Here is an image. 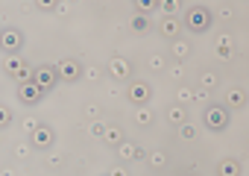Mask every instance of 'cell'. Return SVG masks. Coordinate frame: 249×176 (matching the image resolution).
<instances>
[{
	"label": "cell",
	"mask_w": 249,
	"mask_h": 176,
	"mask_svg": "<svg viewBox=\"0 0 249 176\" xmlns=\"http://www.w3.org/2000/svg\"><path fill=\"white\" fill-rule=\"evenodd\" d=\"M159 33L164 36V39H170V41H176V39H182V24H179V18L173 15H164L161 21H159Z\"/></svg>",
	"instance_id": "8fae6325"
},
{
	"label": "cell",
	"mask_w": 249,
	"mask_h": 176,
	"mask_svg": "<svg viewBox=\"0 0 249 176\" xmlns=\"http://www.w3.org/2000/svg\"><path fill=\"white\" fill-rule=\"evenodd\" d=\"M106 176H108V173H106Z\"/></svg>",
	"instance_id": "8d00e7d4"
},
{
	"label": "cell",
	"mask_w": 249,
	"mask_h": 176,
	"mask_svg": "<svg viewBox=\"0 0 249 176\" xmlns=\"http://www.w3.org/2000/svg\"><path fill=\"white\" fill-rule=\"evenodd\" d=\"M108 176H126V167L117 164V167H111V170H108Z\"/></svg>",
	"instance_id": "836d02e7"
},
{
	"label": "cell",
	"mask_w": 249,
	"mask_h": 176,
	"mask_svg": "<svg viewBox=\"0 0 249 176\" xmlns=\"http://www.w3.org/2000/svg\"><path fill=\"white\" fill-rule=\"evenodd\" d=\"M108 147H120L123 141H126V138H123V129L117 126V123H108V132H106V138H103Z\"/></svg>",
	"instance_id": "2e32d148"
},
{
	"label": "cell",
	"mask_w": 249,
	"mask_h": 176,
	"mask_svg": "<svg viewBox=\"0 0 249 176\" xmlns=\"http://www.w3.org/2000/svg\"><path fill=\"white\" fill-rule=\"evenodd\" d=\"M173 77H176V79H182V77H185V68H182V62H179V65H173Z\"/></svg>",
	"instance_id": "e575fe53"
},
{
	"label": "cell",
	"mask_w": 249,
	"mask_h": 176,
	"mask_svg": "<svg viewBox=\"0 0 249 176\" xmlns=\"http://www.w3.org/2000/svg\"><path fill=\"white\" fill-rule=\"evenodd\" d=\"M161 9H164L170 18H173V12L179 9V0H161Z\"/></svg>",
	"instance_id": "f1b7e54d"
},
{
	"label": "cell",
	"mask_w": 249,
	"mask_h": 176,
	"mask_svg": "<svg viewBox=\"0 0 249 176\" xmlns=\"http://www.w3.org/2000/svg\"><path fill=\"white\" fill-rule=\"evenodd\" d=\"M170 53L182 62V59H188V56H191V44H188L185 39H176V41H170Z\"/></svg>",
	"instance_id": "d6986e66"
},
{
	"label": "cell",
	"mask_w": 249,
	"mask_h": 176,
	"mask_svg": "<svg viewBox=\"0 0 249 176\" xmlns=\"http://www.w3.org/2000/svg\"><path fill=\"white\" fill-rule=\"evenodd\" d=\"M179 135H182L185 141H194V138H196V126H194V123H182V126H179Z\"/></svg>",
	"instance_id": "4316f807"
},
{
	"label": "cell",
	"mask_w": 249,
	"mask_h": 176,
	"mask_svg": "<svg viewBox=\"0 0 249 176\" xmlns=\"http://www.w3.org/2000/svg\"><path fill=\"white\" fill-rule=\"evenodd\" d=\"M129 27H132V33L144 36V33H150V27H153V24H150V18H147V15H138V12H135V15H132V21H129Z\"/></svg>",
	"instance_id": "ac0fdd59"
},
{
	"label": "cell",
	"mask_w": 249,
	"mask_h": 176,
	"mask_svg": "<svg viewBox=\"0 0 249 176\" xmlns=\"http://www.w3.org/2000/svg\"><path fill=\"white\" fill-rule=\"evenodd\" d=\"M56 71H59V79H62V82H79V79L85 77V68H82L76 59H59Z\"/></svg>",
	"instance_id": "277c9868"
},
{
	"label": "cell",
	"mask_w": 249,
	"mask_h": 176,
	"mask_svg": "<svg viewBox=\"0 0 249 176\" xmlns=\"http://www.w3.org/2000/svg\"><path fill=\"white\" fill-rule=\"evenodd\" d=\"M82 112H85V117H88L91 123H94V120H100V115H103V109H100L97 103H85V106H82Z\"/></svg>",
	"instance_id": "603a6c76"
},
{
	"label": "cell",
	"mask_w": 249,
	"mask_h": 176,
	"mask_svg": "<svg viewBox=\"0 0 249 176\" xmlns=\"http://www.w3.org/2000/svg\"><path fill=\"white\" fill-rule=\"evenodd\" d=\"M117 150V158H120V164H126V161H138L144 153H141V147L135 144V141H123L120 147H114Z\"/></svg>",
	"instance_id": "4fadbf2b"
},
{
	"label": "cell",
	"mask_w": 249,
	"mask_h": 176,
	"mask_svg": "<svg viewBox=\"0 0 249 176\" xmlns=\"http://www.w3.org/2000/svg\"><path fill=\"white\" fill-rule=\"evenodd\" d=\"M108 77L117 79V82H126V79L132 77V65H129V59L111 56V59H108Z\"/></svg>",
	"instance_id": "30bf717a"
},
{
	"label": "cell",
	"mask_w": 249,
	"mask_h": 176,
	"mask_svg": "<svg viewBox=\"0 0 249 176\" xmlns=\"http://www.w3.org/2000/svg\"><path fill=\"white\" fill-rule=\"evenodd\" d=\"M0 44H3V53H6V56H18V50L24 47V33L15 30V27H6Z\"/></svg>",
	"instance_id": "52a82bcc"
},
{
	"label": "cell",
	"mask_w": 249,
	"mask_h": 176,
	"mask_svg": "<svg viewBox=\"0 0 249 176\" xmlns=\"http://www.w3.org/2000/svg\"><path fill=\"white\" fill-rule=\"evenodd\" d=\"M33 82L38 85V88H44V91H50L56 82H62L59 79V71L56 68H50V65H38L36 71H33Z\"/></svg>",
	"instance_id": "5b68a950"
},
{
	"label": "cell",
	"mask_w": 249,
	"mask_h": 176,
	"mask_svg": "<svg viewBox=\"0 0 249 176\" xmlns=\"http://www.w3.org/2000/svg\"><path fill=\"white\" fill-rule=\"evenodd\" d=\"M211 21H214V15H211L208 6H191V9L185 12V24H188V30H194V33L211 30Z\"/></svg>",
	"instance_id": "6da1fadb"
},
{
	"label": "cell",
	"mask_w": 249,
	"mask_h": 176,
	"mask_svg": "<svg viewBox=\"0 0 249 176\" xmlns=\"http://www.w3.org/2000/svg\"><path fill=\"white\" fill-rule=\"evenodd\" d=\"M53 141H56V132H53V126H47V123H38V129L30 132V144H33L36 150H50Z\"/></svg>",
	"instance_id": "9c48e42d"
},
{
	"label": "cell",
	"mask_w": 249,
	"mask_h": 176,
	"mask_svg": "<svg viewBox=\"0 0 249 176\" xmlns=\"http://www.w3.org/2000/svg\"><path fill=\"white\" fill-rule=\"evenodd\" d=\"M217 176H240V161L231 158V156L220 158L217 161Z\"/></svg>",
	"instance_id": "9a60e30c"
},
{
	"label": "cell",
	"mask_w": 249,
	"mask_h": 176,
	"mask_svg": "<svg viewBox=\"0 0 249 176\" xmlns=\"http://www.w3.org/2000/svg\"><path fill=\"white\" fill-rule=\"evenodd\" d=\"M226 109H243V106H249V94H246V88H240V85H231L229 91H226V103H223Z\"/></svg>",
	"instance_id": "7c38bea8"
},
{
	"label": "cell",
	"mask_w": 249,
	"mask_h": 176,
	"mask_svg": "<svg viewBox=\"0 0 249 176\" xmlns=\"http://www.w3.org/2000/svg\"><path fill=\"white\" fill-rule=\"evenodd\" d=\"M217 82H220L217 71H202V74H199V85H202V88H214Z\"/></svg>",
	"instance_id": "7402d4cb"
},
{
	"label": "cell",
	"mask_w": 249,
	"mask_h": 176,
	"mask_svg": "<svg viewBox=\"0 0 249 176\" xmlns=\"http://www.w3.org/2000/svg\"><path fill=\"white\" fill-rule=\"evenodd\" d=\"M147 65H150V71H164V68H167V62H164L161 53H153V56L147 59Z\"/></svg>",
	"instance_id": "d4e9b609"
},
{
	"label": "cell",
	"mask_w": 249,
	"mask_h": 176,
	"mask_svg": "<svg viewBox=\"0 0 249 176\" xmlns=\"http://www.w3.org/2000/svg\"><path fill=\"white\" fill-rule=\"evenodd\" d=\"M229 109L226 106H208L205 109V129H211V132H223L226 126H229Z\"/></svg>",
	"instance_id": "3957f363"
},
{
	"label": "cell",
	"mask_w": 249,
	"mask_h": 176,
	"mask_svg": "<svg viewBox=\"0 0 249 176\" xmlns=\"http://www.w3.org/2000/svg\"><path fill=\"white\" fill-rule=\"evenodd\" d=\"M100 74H103V71H100L97 65H88V68H85V79H91V82H97V79H100Z\"/></svg>",
	"instance_id": "f546056e"
},
{
	"label": "cell",
	"mask_w": 249,
	"mask_h": 176,
	"mask_svg": "<svg viewBox=\"0 0 249 176\" xmlns=\"http://www.w3.org/2000/svg\"><path fill=\"white\" fill-rule=\"evenodd\" d=\"M9 123H12V112H9V109H3V112H0V126L6 129Z\"/></svg>",
	"instance_id": "1f68e13d"
},
{
	"label": "cell",
	"mask_w": 249,
	"mask_h": 176,
	"mask_svg": "<svg viewBox=\"0 0 249 176\" xmlns=\"http://www.w3.org/2000/svg\"><path fill=\"white\" fill-rule=\"evenodd\" d=\"M205 97H208V88H202V85L194 88V100H205Z\"/></svg>",
	"instance_id": "d6a6232c"
},
{
	"label": "cell",
	"mask_w": 249,
	"mask_h": 176,
	"mask_svg": "<svg viewBox=\"0 0 249 176\" xmlns=\"http://www.w3.org/2000/svg\"><path fill=\"white\" fill-rule=\"evenodd\" d=\"M147 161H150V167H164V164H167V153L156 150V153H150V156H147Z\"/></svg>",
	"instance_id": "cb8c5ba5"
},
{
	"label": "cell",
	"mask_w": 249,
	"mask_h": 176,
	"mask_svg": "<svg viewBox=\"0 0 249 176\" xmlns=\"http://www.w3.org/2000/svg\"><path fill=\"white\" fill-rule=\"evenodd\" d=\"M62 161H65V158H62L59 153H50V156H47V167H53V170H56V167H62Z\"/></svg>",
	"instance_id": "4dcf8cb0"
},
{
	"label": "cell",
	"mask_w": 249,
	"mask_h": 176,
	"mask_svg": "<svg viewBox=\"0 0 249 176\" xmlns=\"http://www.w3.org/2000/svg\"><path fill=\"white\" fill-rule=\"evenodd\" d=\"M167 120L173 123V126H182V123H188V112H185V106H170L167 109Z\"/></svg>",
	"instance_id": "e0dca14e"
},
{
	"label": "cell",
	"mask_w": 249,
	"mask_h": 176,
	"mask_svg": "<svg viewBox=\"0 0 249 176\" xmlns=\"http://www.w3.org/2000/svg\"><path fill=\"white\" fill-rule=\"evenodd\" d=\"M106 132H108V126H106L103 120H94V123H91V135H94V138H100V141H103V138H106Z\"/></svg>",
	"instance_id": "484cf974"
},
{
	"label": "cell",
	"mask_w": 249,
	"mask_h": 176,
	"mask_svg": "<svg viewBox=\"0 0 249 176\" xmlns=\"http://www.w3.org/2000/svg\"><path fill=\"white\" fill-rule=\"evenodd\" d=\"M153 9H161V0H135V12L138 15H147Z\"/></svg>",
	"instance_id": "44dd1931"
},
{
	"label": "cell",
	"mask_w": 249,
	"mask_h": 176,
	"mask_svg": "<svg viewBox=\"0 0 249 176\" xmlns=\"http://www.w3.org/2000/svg\"><path fill=\"white\" fill-rule=\"evenodd\" d=\"M3 71H6V77H15L18 82H30L36 68H30V65H27L24 59H18V56H6V59H3Z\"/></svg>",
	"instance_id": "7a4b0ae2"
},
{
	"label": "cell",
	"mask_w": 249,
	"mask_h": 176,
	"mask_svg": "<svg viewBox=\"0 0 249 176\" xmlns=\"http://www.w3.org/2000/svg\"><path fill=\"white\" fill-rule=\"evenodd\" d=\"M0 176H15V173H12V170H9V167H6V170H3V173H0Z\"/></svg>",
	"instance_id": "d590c367"
},
{
	"label": "cell",
	"mask_w": 249,
	"mask_h": 176,
	"mask_svg": "<svg viewBox=\"0 0 249 176\" xmlns=\"http://www.w3.org/2000/svg\"><path fill=\"white\" fill-rule=\"evenodd\" d=\"M44 94H47V91H44V88H38L33 79H30V82H18V100H21L24 106H38Z\"/></svg>",
	"instance_id": "8992f818"
},
{
	"label": "cell",
	"mask_w": 249,
	"mask_h": 176,
	"mask_svg": "<svg viewBox=\"0 0 249 176\" xmlns=\"http://www.w3.org/2000/svg\"><path fill=\"white\" fill-rule=\"evenodd\" d=\"M126 97H129V103H132V106H150L153 88H150V82H129Z\"/></svg>",
	"instance_id": "ba28073f"
},
{
	"label": "cell",
	"mask_w": 249,
	"mask_h": 176,
	"mask_svg": "<svg viewBox=\"0 0 249 176\" xmlns=\"http://www.w3.org/2000/svg\"><path fill=\"white\" fill-rule=\"evenodd\" d=\"M214 50H217V56H220L223 62L231 59V56H234V36H229V33L217 36V39H214Z\"/></svg>",
	"instance_id": "5bb4252c"
},
{
	"label": "cell",
	"mask_w": 249,
	"mask_h": 176,
	"mask_svg": "<svg viewBox=\"0 0 249 176\" xmlns=\"http://www.w3.org/2000/svg\"><path fill=\"white\" fill-rule=\"evenodd\" d=\"M135 123L138 126H150L153 123V109L150 106H135Z\"/></svg>",
	"instance_id": "ffe728a7"
},
{
	"label": "cell",
	"mask_w": 249,
	"mask_h": 176,
	"mask_svg": "<svg viewBox=\"0 0 249 176\" xmlns=\"http://www.w3.org/2000/svg\"><path fill=\"white\" fill-rule=\"evenodd\" d=\"M179 103H191L194 100V88H188V85H179Z\"/></svg>",
	"instance_id": "83f0119b"
}]
</instances>
